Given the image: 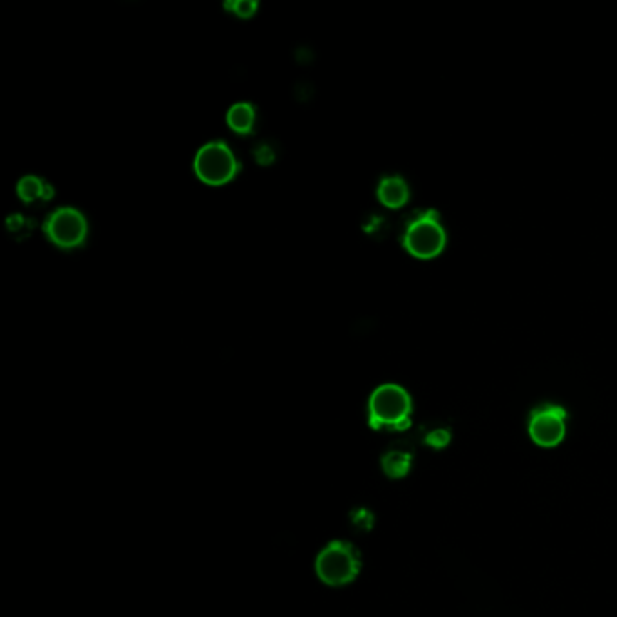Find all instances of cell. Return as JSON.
<instances>
[{
    "label": "cell",
    "instance_id": "cell-1",
    "mask_svg": "<svg viewBox=\"0 0 617 617\" xmlns=\"http://www.w3.org/2000/svg\"><path fill=\"white\" fill-rule=\"evenodd\" d=\"M411 397L397 384H384L370 398V425L373 429L405 431L411 425Z\"/></svg>",
    "mask_w": 617,
    "mask_h": 617
},
{
    "label": "cell",
    "instance_id": "cell-10",
    "mask_svg": "<svg viewBox=\"0 0 617 617\" xmlns=\"http://www.w3.org/2000/svg\"><path fill=\"white\" fill-rule=\"evenodd\" d=\"M411 462H413L411 452L393 449V451L385 452V455L382 456V469H384V472L390 476V478H402V476L408 475L409 469H411Z\"/></svg>",
    "mask_w": 617,
    "mask_h": 617
},
{
    "label": "cell",
    "instance_id": "cell-9",
    "mask_svg": "<svg viewBox=\"0 0 617 617\" xmlns=\"http://www.w3.org/2000/svg\"><path fill=\"white\" fill-rule=\"evenodd\" d=\"M254 120H256V110L247 102H239L236 103V105H232L227 114L228 125L239 134L250 133L254 127Z\"/></svg>",
    "mask_w": 617,
    "mask_h": 617
},
{
    "label": "cell",
    "instance_id": "cell-12",
    "mask_svg": "<svg viewBox=\"0 0 617 617\" xmlns=\"http://www.w3.org/2000/svg\"><path fill=\"white\" fill-rule=\"evenodd\" d=\"M449 442H451V431L444 427L432 429L425 435V444L431 445L432 449H444L447 447Z\"/></svg>",
    "mask_w": 617,
    "mask_h": 617
},
{
    "label": "cell",
    "instance_id": "cell-6",
    "mask_svg": "<svg viewBox=\"0 0 617 617\" xmlns=\"http://www.w3.org/2000/svg\"><path fill=\"white\" fill-rule=\"evenodd\" d=\"M46 234L60 248L80 247L87 237V221L76 209L63 207L46 221Z\"/></svg>",
    "mask_w": 617,
    "mask_h": 617
},
{
    "label": "cell",
    "instance_id": "cell-2",
    "mask_svg": "<svg viewBox=\"0 0 617 617\" xmlns=\"http://www.w3.org/2000/svg\"><path fill=\"white\" fill-rule=\"evenodd\" d=\"M315 570L318 579L326 585H348L361 572V554L351 543L331 541L318 552Z\"/></svg>",
    "mask_w": 617,
    "mask_h": 617
},
{
    "label": "cell",
    "instance_id": "cell-7",
    "mask_svg": "<svg viewBox=\"0 0 617 617\" xmlns=\"http://www.w3.org/2000/svg\"><path fill=\"white\" fill-rule=\"evenodd\" d=\"M377 196L382 204L390 209H400L408 203L409 189L400 176H385L378 183Z\"/></svg>",
    "mask_w": 617,
    "mask_h": 617
},
{
    "label": "cell",
    "instance_id": "cell-3",
    "mask_svg": "<svg viewBox=\"0 0 617 617\" xmlns=\"http://www.w3.org/2000/svg\"><path fill=\"white\" fill-rule=\"evenodd\" d=\"M404 247L417 259H432L445 247V230L437 210H425L405 227Z\"/></svg>",
    "mask_w": 617,
    "mask_h": 617
},
{
    "label": "cell",
    "instance_id": "cell-5",
    "mask_svg": "<svg viewBox=\"0 0 617 617\" xmlns=\"http://www.w3.org/2000/svg\"><path fill=\"white\" fill-rule=\"evenodd\" d=\"M566 411L561 405L541 404L531 411L529 435L532 442L541 447H554L561 444L566 431Z\"/></svg>",
    "mask_w": 617,
    "mask_h": 617
},
{
    "label": "cell",
    "instance_id": "cell-11",
    "mask_svg": "<svg viewBox=\"0 0 617 617\" xmlns=\"http://www.w3.org/2000/svg\"><path fill=\"white\" fill-rule=\"evenodd\" d=\"M224 8L241 19H248L256 13L257 2H254V0H232V2H224Z\"/></svg>",
    "mask_w": 617,
    "mask_h": 617
},
{
    "label": "cell",
    "instance_id": "cell-4",
    "mask_svg": "<svg viewBox=\"0 0 617 617\" xmlns=\"http://www.w3.org/2000/svg\"><path fill=\"white\" fill-rule=\"evenodd\" d=\"M197 177L209 185H224L237 172V160L223 142H210L197 150L194 157Z\"/></svg>",
    "mask_w": 617,
    "mask_h": 617
},
{
    "label": "cell",
    "instance_id": "cell-8",
    "mask_svg": "<svg viewBox=\"0 0 617 617\" xmlns=\"http://www.w3.org/2000/svg\"><path fill=\"white\" fill-rule=\"evenodd\" d=\"M16 194L22 201L31 203L35 199H51L53 189L46 181L36 176H24L16 185Z\"/></svg>",
    "mask_w": 617,
    "mask_h": 617
}]
</instances>
